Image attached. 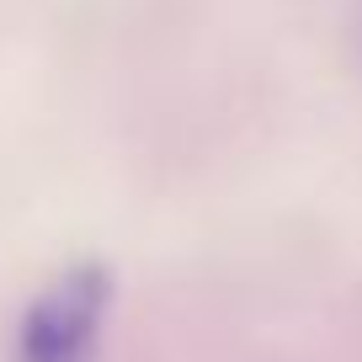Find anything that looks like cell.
Instances as JSON below:
<instances>
[{"label": "cell", "instance_id": "obj_1", "mask_svg": "<svg viewBox=\"0 0 362 362\" xmlns=\"http://www.w3.org/2000/svg\"><path fill=\"white\" fill-rule=\"evenodd\" d=\"M107 277L96 267L64 272L22 320L16 362H102V325H107Z\"/></svg>", "mask_w": 362, "mask_h": 362}]
</instances>
